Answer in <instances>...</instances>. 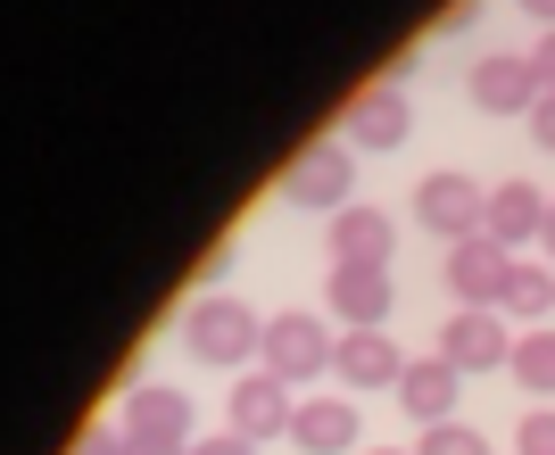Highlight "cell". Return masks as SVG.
I'll return each mask as SVG.
<instances>
[{"mask_svg": "<svg viewBox=\"0 0 555 455\" xmlns=\"http://www.w3.org/2000/svg\"><path fill=\"white\" fill-rule=\"evenodd\" d=\"M506 323H522V332H539V323L555 315V273L547 265H514V282H506V307H498Z\"/></svg>", "mask_w": 555, "mask_h": 455, "instance_id": "cell-17", "label": "cell"}, {"mask_svg": "<svg viewBox=\"0 0 555 455\" xmlns=\"http://www.w3.org/2000/svg\"><path fill=\"white\" fill-rule=\"evenodd\" d=\"M531 67H539V91H555V25L539 34V50H531Z\"/></svg>", "mask_w": 555, "mask_h": 455, "instance_id": "cell-26", "label": "cell"}, {"mask_svg": "<svg viewBox=\"0 0 555 455\" xmlns=\"http://www.w3.org/2000/svg\"><path fill=\"white\" fill-rule=\"evenodd\" d=\"M440 356L456 364V373H498V364L514 356V323L498 315V307H456V315L440 323Z\"/></svg>", "mask_w": 555, "mask_h": 455, "instance_id": "cell-7", "label": "cell"}, {"mask_svg": "<svg viewBox=\"0 0 555 455\" xmlns=\"http://www.w3.org/2000/svg\"><path fill=\"white\" fill-rule=\"evenodd\" d=\"M514 455H555V406H531L522 431H514Z\"/></svg>", "mask_w": 555, "mask_h": 455, "instance_id": "cell-20", "label": "cell"}, {"mask_svg": "<svg viewBox=\"0 0 555 455\" xmlns=\"http://www.w3.org/2000/svg\"><path fill=\"white\" fill-rule=\"evenodd\" d=\"M125 455H191V439H150V431H125Z\"/></svg>", "mask_w": 555, "mask_h": 455, "instance_id": "cell-22", "label": "cell"}, {"mask_svg": "<svg viewBox=\"0 0 555 455\" xmlns=\"http://www.w3.org/2000/svg\"><path fill=\"white\" fill-rule=\"evenodd\" d=\"M506 373L531 389V398H555V332H514Z\"/></svg>", "mask_w": 555, "mask_h": 455, "instance_id": "cell-18", "label": "cell"}, {"mask_svg": "<svg viewBox=\"0 0 555 455\" xmlns=\"http://www.w3.org/2000/svg\"><path fill=\"white\" fill-rule=\"evenodd\" d=\"M324 249H332V265H390V257H398V224L382 216V207H357V199H348L340 216H332V240H324Z\"/></svg>", "mask_w": 555, "mask_h": 455, "instance_id": "cell-11", "label": "cell"}, {"mask_svg": "<svg viewBox=\"0 0 555 455\" xmlns=\"http://www.w3.org/2000/svg\"><path fill=\"white\" fill-rule=\"evenodd\" d=\"M191 455H257V439H241V431H216V439H199Z\"/></svg>", "mask_w": 555, "mask_h": 455, "instance_id": "cell-25", "label": "cell"}, {"mask_svg": "<svg viewBox=\"0 0 555 455\" xmlns=\"http://www.w3.org/2000/svg\"><path fill=\"white\" fill-rule=\"evenodd\" d=\"M531 141H539V150H547V158H555V91H547V100H539V108H531Z\"/></svg>", "mask_w": 555, "mask_h": 455, "instance_id": "cell-24", "label": "cell"}, {"mask_svg": "<svg viewBox=\"0 0 555 455\" xmlns=\"http://www.w3.org/2000/svg\"><path fill=\"white\" fill-rule=\"evenodd\" d=\"M481 216H489V191L473 174H456V166H440V174L415 182V224L423 232H440V240H473Z\"/></svg>", "mask_w": 555, "mask_h": 455, "instance_id": "cell-4", "label": "cell"}, {"mask_svg": "<svg viewBox=\"0 0 555 455\" xmlns=\"http://www.w3.org/2000/svg\"><path fill=\"white\" fill-rule=\"evenodd\" d=\"M539 249H547V265H555V199H547V232H539Z\"/></svg>", "mask_w": 555, "mask_h": 455, "instance_id": "cell-27", "label": "cell"}, {"mask_svg": "<svg viewBox=\"0 0 555 455\" xmlns=\"http://www.w3.org/2000/svg\"><path fill=\"white\" fill-rule=\"evenodd\" d=\"M473 17H481V0H448L440 17H431V34H464V25H473Z\"/></svg>", "mask_w": 555, "mask_h": 455, "instance_id": "cell-23", "label": "cell"}, {"mask_svg": "<svg viewBox=\"0 0 555 455\" xmlns=\"http://www.w3.org/2000/svg\"><path fill=\"white\" fill-rule=\"evenodd\" d=\"M116 431H150V439H191V398L183 389H133V398H125V422H116Z\"/></svg>", "mask_w": 555, "mask_h": 455, "instance_id": "cell-16", "label": "cell"}, {"mask_svg": "<svg viewBox=\"0 0 555 455\" xmlns=\"http://www.w3.org/2000/svg\"><path fill=\"white\" fill-rule=\"evenodd\" d=\"M415 455H489V439H481V431H464V422H431Z\"/></svg>", "mask_w": 555, "mask_h": 455, "instance_id": "cell-19", "label": "cell"}, {"mask_svg": "<svg viewBox=\"0 0 555 455\" xmlns=\"http://www.w3.org/2000/svg\"><path fill=\"white\" fill-rule=\"evenodd\" d=\"M547 199H555V191H539V182H498V191H489L481 232L498 240V249H522V240L547 232Z\"/></svg>", "mask_w": 555, "mask_h": 455, "instance_id": "cell-12", "label": "cell"}, {"mask_svg": "<svg viewBox=\"0 0 555 455\" xmlns=\"http://www.w3.org/2000/svg\"><path fill=\"white\" fill-rule=\"evenodd\" d=\"M456 389H464V373L448 356H415L406 373H398V406L431 431V422H456Z\"/></svg>", "mask_w": 555, "mask_h": 455, "instance_id": "cell-13", "label": "cell"}, {"mask_svg": "<svg viewBox=\"0 0 555 455\" xmlns=\"http://www.w3.org/2000/svg\"><path fill=\"white\" fill-rule=\"evenodd\" d=\"M373 455H398V447H373Z\"/></svg>", "mask_w": 555, "mask_h": 455, "instance_id": "cell-29", "label": "cell"}, {"mask_svg": "<svg viewBox=\"0 0 555 455\" xmlns=\"http://www.w3.org/2000/svg\"><path fill=\"white\" fill-rule=\"evenodd\" d=\"M67 455H125V431H108V422H92V431H75Z\"/></svg>", "mask_w": 555, "mask_h": 455, "instance_id": "cell-21", "label": "cell"}, {"mask_svg": "<svg viewBox=\"0 0 555 455\" xmlns=\"http://www.w3.org/2000/svg\"><path fill=\"white\" fill-rule=\"evenodd\" d=\"M464 100H473L481 116H531L547 91H539V67H531V58H514V50H489L481 67L464 75Z\"/></svg>", "mask_w": 555, "mask_h": 455, "instance_id": "cell-8", "label": "cell"}, {"mask_svg": "<svg viewBox=\"0 0 555 455\" xmlns=\"http://www.w3.org/2000/svg\"><path fill=\"white\" fill-rule=\"evenodd\" d=\"M183 340H191V356L199 364H249V356H266V323L241 307V298H224V290H208V298H191V315H183Z\"/></svg>", "mask_w": 555, "mask_h": 455, "instance_id": "cell-1", "label": "cell"}, {"mask_svg": "<svg viewBox=\"0 0 555 455\" xmlns=\"http://www.w3.org/2000/svg\"><path fill=\"white\" fill-rule=\"evenodd\" d=\"M224 414H232L224 431H241V439H257V447H266V439H291L299 398H291V381H282V373H266V364H257V373H241V381H232Z\"/></svg>", "mask_w": 555, "mask_h": 455, "instance_id": "cell-5", "label": "cell"}, {"mask_svg": "<svg viewBox=\"0 0 555 455\" xmlns=\"http://www.w3.org/2000/svg\"><path fill=\"white\" fill-rule=\"evenodd\" d=\"M274 191L291 207H324V216H340V207L357 199V150H348V141H307L299 158L282 166Z\"/></svg>", "mask_w": 555, "mask_h": 455, "instance_id": "cell-2", "label": "cell"}, {"mask_svg": "<svg viewBox=\"0 0 555 455\" xmlns=\"http://www.w3.org/2000/svg\"><path fill=\"white\" fill-rule=\"evenodd\" d=\"M291 447L348 455V447H357V406H348V398H299V414H291Z\"/></svg>", "mask_w": 555, "mask_h": 455, "instance_id": "cell-15", "label": "cell"}, {"mask_svg": "<svg viewBox=\"0 0 555 455\" xmlns=\"http://www.w3.org/2000/svg\"><path fill=\"white\" fill-rule=\"evenodd\" d=\"M522 9H531V17H539V25H555V0H522Z\"/></svg>", "mask_w": 555, "mask_h": 455, "instance_id": "cell-28", "label": "cell"}, {"mask_svg": "<svg viewBox=\"0 0 555 455\" xmlns=\"http://www.w3.org/2000/svg\"><path fill=\"white\" fill-rule=\"evenodd\" d=\"M332 373H340L348 389H398L406 356H398L390 332H340V356H332Z\"/></svg>", "mask_w": 555, "mask_h": 455, "instance_id": "cell-14", "label": "cell"}, {"mask_svg": "<svg viewBox=\"0 0 555 455\" xmlns=\"http://www.w3.org/2000/svg\"><path fill=\"white\" fill-rule=\"evenodd\" d=\"M324 298H332V315H340V332H382L390 307H398L390 265H332L324 273Z\"/></svg>", "mask_w": 555, "mask_h": 455, "instance_id": "cell-10", "label": "cell"}, {"mask_svg": "<svg viewBox=\"0 0 555 455\" xmlns=\"http://www.w3.org/2000/svg\"><path fill=\"white\" fill-rule=\"evenodd\" d=\"M332 356H340V332H324V315H307V307H282V315L266 323V356L257 364L299 389V381H315V373H332Z\"/></svg>", "mask_w": 555, "mask_h": 455, "instance_id": "cell-3", "label": "cell"}, {"mask_svg": "<svg viewBox=\"0 0 555 455\" xmlns=\"http://www.w3.org/2000/svg\"><path fill=\"white\" fill-rule=\"evenodd\" d=\"M340 133H348V150H398V141L415 133V100L398 83H365L340 108Z\"/></svg>", "mask_w": 555, "mask_h": 455, "instance_id": "cell-9", "label": "cell"}, {"mask_svg": "<svg viewBox=\"0 0 555 455\" xmlns=\"http://www.w3.org/2000/svg\"><path fill=\"white\" fill-rule=\"evenodd\" d=\"M448 290H456V307H506V282H514V249H498L489 232H473V240H448Z\"/></svg>", "mask_w": 555, "mask_h": 455, "instance_id": "cell-6", "label": "cell"}]
</instances>
